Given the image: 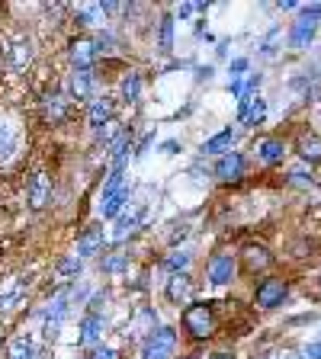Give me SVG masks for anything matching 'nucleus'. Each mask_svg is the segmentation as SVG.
I'll use <instances>...</instances> for the list:
<instances>
[{"label": "nucleus", "mask_w": 321, "mask_h": 359, "mask_svg": "<svg viewBox=\"0 0 321 359\" xmlns=\"http://www.w3.org/2000/svg\"><path fill=\"white\" fill-rule=\"evenodd\" d=\"M161 151H164V154H177V151H180V142H177V138H171V142L161 144Z\"/></svg>", "instance_id": "nucleus-39"}, {"label": "nucleus", "mask_w": 321, "mask_h": 359, "mask_svg": "<svg viewBox=\"0 0 321 359\" xmlns=\"http://www.w3.org/2000/svg\"><path fill=\"white\" fill-rule=\"evenodd\" d=\"M216 177L225 180V183H232V180H241V177H244V157H241L238 151L225 154L222 161L216 164Z\"/></svg>", "instance_id": "nucleus-10"}, {"label": "nucleus", "mask_w": 321, "mask_h": 359, "mask_svg": "<svg viewBox=\"0 0 321 359\" xmlns=\"http://www.w3.org/2000/svg\"><path fill=\"white\" fill-rule=\"evenodd\" d=\"M263 116H267V103H263L261 97H244L238 106V119L244 122V126H261Z\"/></svg>", "instance_id": "nucleus-11"}, {"label": "nucleus", "mask_w": 321, "mask_h": 359, "mask_svg": "<svg viewBox=\"0 0 321 359\" xmlns=\"http://www.w3.org/2000/svg\"><path fill=\"white\" fill-rule=\"evenodd\" d=\"M270 260H273V257H270L263 247H254V244L244 247V263H247V269H251V273H257V269H267Z\"/></svg>", "instance_id": "nucleus-24"}, {"label": "nucleus", "mask_w": 321, "mask_h": 359, "mask_svg": "<svg viewBox=\"0 0 321 359\" xmlns=\"http://www.w3.org/2000/svg\"><path fill=\"white\" fill-rule=\"evenodd\" d=\"M183 327H187L193 337L206 340V337L216 334V311H212L209 305L196 302V305H190L187 311H183Z\"/></svg>", "instance_id": "nucleus-1"}, {"label": "nucleus", "mask_w": 321, "mask_h": 359, "mask_svg": "<svg viewBox=\"0 0 321 359\" xmlns=\"http://www.w3.org/2000/svg\"><path fill=\"white\" fill-rule=\"evenodd\" d=\"M67 302H71V289H61L58 295H55V299L48 302V308H45V324H48V337L55 334L52 327H58L61 318L67 314Z\"/></svg>", "instance_id": "nucleus-9"}, {"label": "nucleus", "mask_w": 321, "mask_h": 359, "mask_svg": "<svg viewBox=\"0 0 321 359\" xmlns=\"http://www.w3.org/2000/svg\"><path fill=\"white\" fill-rule=\"evenodd\" d=\"M277 359H306V356H299V353H283V356H277Z\"/></svg>", "instance_id": "nucleus-42"}, {"label": "nucleus", "mask_w": 321, "mask_h": 359, "mask_svg": "<svg viewBox=\"0 0 321 359\" xmlns=\"http://www.w3.org/2000/svg\"><path fill=\"white\" fill-rule=\"evenodd\" d=\"M173 48V16H161V32H157V52H171Z\"/></svg>", "instance_id": "nucleus-27"}, {"label": "nucleus", "mask_w": 321, "mask_h": 359, "mask_svg": "<svg viewBox=\"0 0 321 359\" xmlns=\"http://www.w3.org/2000/svg\"><path fill=\"white\" fill-rule=\"evenodd\" d=\"M77 22H81V26H97V22H103V7H100V4L81 7L77 10Z\"/></svg>", "instance_id": "nucleus-30"}, {"label": "nucleus", "mask_w": 321, "mask_h": 359, "mask_svg": "<svg viewBox=\"0 0 321 359\" xmlns=\"http://www.w3.org/2000/svg\"><path fill=\"white\" fill-rule=\"evenodd\" d=\"M289 183H292V187H308V183H312V177H308L306 170H292L289 173Z\"/></svg>", "instance_id": "nucleus-35"}, {"label": "nucleus", "mask_w": 321, "mask_h": 359, "mask_svg": "<svg viewBox=\"0 0 321 359\" xmlns=\"http://www.w3.org/2000/svg\"><path fill=\"white\" fill-rule=\"evenodd\" d=\"M164 266L171 269L173 276H177V273H183V269L190 266V254H187V250H173V254L164 260Z\"/></svg>", "instance_id": "nucleus-32"}, {"label": "nucleus", "mask_w": 321, "mask_h": 359, "mask_svg": "<svg viewBox=\"0 0 321 359\" xmlns=\"http://www.w3.org/2000/svg\"><path fill=\"white\" fill-rule=\"evenodd\" d=\"M241 71H247V58L232 61V81H241Z\"/></svg>", "instance_id": "nucleus-37"}, {"label": "nucleus", "mask_w": 321, "mask_h": 359, "mask_svg": "<svg viewBox=\"0 0 321 359\" xmlns=\"http://www.w3.org/2000/svg\"><path fill=\"white\" fill-rule=\"evenodd\" d=\"M145 224V209H135V212H129V215H122L119 222H116V231H112V238L116 241H126L129 234H135L138 228Z\"/></svg>", "instance_id": "nucleus-16"}, {"label": "nucleus", "mask_w": 321, "mask_h": 359, "mask_svg": "<svg viewBox=\"0 0 321 359\" xmlns=\"http://www.w3.org/2000/svg\"><path fill=\"white\" fill-rule=\"evenodd\" d=\"M155 324H157V314H155V308H142L138 311V318H135V334H155Z\"/></svg>", "instance_id": "nucleus-29"}, {"label": "nucleus", "mask_w": 321, "mask_h": 359, "mask_svg": "<svg viewBox=\"0 0 321 359\" xmlns=\"http://www.w3.org/2000/svg\"><path fill=\"white\" fill-rule=\"evenodd\" d=\"M112 356H116V353H112V350H106V346H103V350H97V353H93V359H112Z\"/></svg>", "instance_id": "nucleus-41"}, {"label": "nucleus", "mask_w": 321, "mask_h": 359, "mask_svg": "<svg viewBox=\"0 0 321 359\" xmlns=\"http://www.w3.org/2000/svg\"><path fill=\"white\" fill-rule=\"evenodd\" d=\"M26 289H30V279L10 276L7 283L0 285V311H10V308L20 305V302L26 299Z\"/></svg>", "instance_id": "nucleus-3"}, {"label": "nucleus", "mask_w": 321, "mask_h": 359, "mask_svg": "<svg viewBox=\"0 0 321 359\" xmlns=\"http://www.w3.org/2000/svg\"><path fill=\"white\" fill-rule=\"evenodd\" d=\"M257 157H261L263 164H280L286 157L283 142H280V138H261V142H257Z\"/></svg>", "instance_id": "nucleus-18"}, {"label": "nucleus", "mask_w": 321, "mask_h": 359, "mask_svg": "<svg viewBox=\"0 0 321 359\" xmlns=\"http://www.w3.org/2000/svg\"><path fill=\"white\" fill-rule=\"evenodd\" d=\"M302 16H312V20H318V16H321V4H308V7H302Z\"/></svg>", "instance_id": "nucleus-38"}, {"label": "nucleus", "mask_w": 321, "mask_h": 359, "mask_svg": "<svg viewBox=\"0 0 321 359\" xmlns=\"http://www.w3.org/2000/svg\"><path fill=\"white\" fill-rule=\"evenodd\" d=\"M7 61L10 67H26L32 61V42L30 39H16L13 45L7 48Z\"/></svg>", "instance_id": "nucleus-20"}, {"label": "nucleus", "mask_w": 321, "mask_h": 359, "mask_svg": "<svg viewBox=\"0 0 321 359\" xmlns=\"http://www.w3.org/2000/svg\"><path fill=\"white\" fill-rule=\"evenodd\" d=\"M100 55L97 39H74L71 42V61H74V71H90L93 58Z\"/></svg>", "instance_id": "nucleus-5"}, {"label": "nucleus", "mask_w": 321, "mask_h": 359, "mask_svg": "<svg viewBox=\"0 0 321 359\" xmlns=\"http://www.w3.org/2000/svg\"><path fill=\"white\" fill-rule=\"evenodd\" d=\"M173 344H177V334L171 327H157L151 337H145L142 359H167L173 353Z\"/></svg>", "instance_id": "nucleus-2"}, {"label": "nucleus", "mask_w": 321, "mask_h": 359, "mask_svg": "<svg viewBox=\"0 0 321 359\" xmlns=\"http://www.w3.org/2000/svg\"><path fill=\"white\" fill-rule=\"evenodd\" d=\"M103 228H87V231L81 234V241H77V254L81 257H93L103 250Z\"/></svg>", "instance_id": "nucleus-17"}, {"label": "nucleus", "mask_w": 321, "mask_h": 359, "mask_svg": "<svg viewBox=\"0 0 321 359\" xmlns=\"http://www.w3.org/2000/svg\"><path fill=\"white\" fill-rule=\"evenodd\" d=\"M306 356H308V359H321V344H308Z\"/></svg>", "instance_id": "nucleus-40"}, {"label": "nucleus", "mask_w": 321, "mask_h": 359, "mask_svg": "<svg viewBox=\"0 0 321 359\" xmlns=\"http://www.w3.org/2000/svg\"><path fill=\"white\" fill-rule=\"evenodd\" d=\"M42 116H45L48 126H58V122L67 116V100L65 97H48L42 103Z\"/></svg>", "instance_id": "nucleus-22"}, {"label": "nucleus", "mask_w": 321, "mask_h": 359, "mask_svg": "<svg viewBox=\"0 0 321 359\" xmlns=\"http://www.w3.org/2000/svg\"><path fill=\"white\" fill-rule=\"evenodd\" d=\"M286 283L283 279H263L261 285H257V305L261 308H277V305H283V299H286Z\"/></svg>", "instance_id": "nucleus-6"}, {"label": "nucleus", "mask_w": 321, "mask_h": 359, "mask_svg": "<svg viewBox=\"0 0 321 359\" xmlns=\"http://www.w3.org/2000/svg\"><path fill=\"white\" fill-rule=\"evenodd\" d=\"M58 273L61 276H77V273H81V260H74V257H71V260H61Z\"/></svg>", "instance_id": "nucleus-34"}, {"label": "nucleus", "mask_w": 321, "mask_h": 359, "mask_svg": "<svg viewBox=\"0 0 321 359\" xmlns=\"http://www.w3.org/2000/svg\"><path fill=\"white\" fill-rule=\"evenodd\" d=\"M20 151V128L10 119H0V164H10Z\"/></svg>", "instance_id": "nucleus-4"}, {"label": "nucleus", "mask_w": 321, "mask_h": 359, "mask_svg": "<svg viewBox=\"0 0 321 359\" xmlns=\"http://www.w3.org/2000/svg\"><path fill=\"white\" fill-rule=\"evenodd\" d=\"M315 32H318V20L302 16V20L292 26V32H289V45L292 48H308V42L315 39Z\"/></svg>", "instance_id": "nucleus-12"}, {"label": "nucleus", "mask_w": 321, "mask_h": 359, "mask_svg": "<svg viewBox=\"0 0 321 359\" xmlns=\"http://www.w3.org/2000/svg\"><path fill=\"white\" fill-rule=\"evenodd\" d=\"M97 135H100V142H110L112 135H116V122H106V126H100Z\"/></svg>", "instance_id": "nucleus-36"}, {"label": "nucleus", "mask_w": 321, "mask_h": 359, "mask_svg": "<svg viewBox=\"0 0 321 359\" xmlns=\"http://www.w3.org/2000/svg\"><path fill=\"white\" fill-rule=\"evenodd\" d=\"M103 327H106L103 314H100V311H90L87 318L81 321V334H77V344H81V346L100 344V337H103Z\"/></svg>", "instance_id": "nucleus-8"}, {"label": "nucleus", "mask_w": 321, "mask_h": 359, "mask_svg": "<svg viewBox=\"0 0 321 359\" xmlns=\"http://www.w3.org/2000/svg\"><path fill=\"white\" fill-rule=\"evenodd\" d=\"M10 359H36V344L30 337H16L10 344Z\"/></svg>", "instance_id": "nucleus-28"}, {"label": "nucleus", "mask_w": 321, "mask_h": 359, "mask_svg": "<svg viewBox=\"0 0 321 359\" xmlns=\"http://www.w3.org/2000/svg\"><path fill=\"white\" fill-rule=\"evenodd\" d=\"M129 148H132V128H129V132H119V138L112 142V170H122V167H126Z\"/></svg>", "instance_id": "nucleus-23"}, {"label": "nucleus", "mask_w": 321, "mask_h": 359, "mask_svg": "<svg viewBox=\"0 0 321 359\" xmlns=\"http://www.w3.org/2000/svg\"><path fill=\"white\" fill-rule=\"evenodd\" d=\"M126 266H129V257H126V254H110V257H103V269H106V273H122Z\"/></svg>", "instance_id": "nucleus-33"}, {"label": "nucleus", "mask_w": 321, "mask_h": 359, "mask_svg": "<svg viewBox=\"0 0 321 359\" xmlns=\"http://www.w3.org/2000/svg\"><path fill=\"white\" fill-rule=\"evenodd\" d=\"M167 299L173 302V305H183V302L193 299V279L187 276V273H177V276H171V283H167Z\"/></svg>", "instance_id": "nucleus-13"}, {"label": "nucleus", "mask_w": 321, "mask_h": 359, "mask_svg": "<svg viewBox=\"0 0 321 359\" xmlns=\"http://www.w3.org/2000/svg\"><path fill=\"white\" fill-rule=\"evenodd\" d=\"M87 359H93V356H87Z\"/></svg>", "instance_id": "nucleus-44"}, {"label": "nucleus", "mask_w": 321, "mask_h": 359, "mask_svg": "<svg viewBox=\"0 0 321 359\" xmlns=\"http://www.w3.org/2000/svg\"><path fill=\"white\" fill-rule=\"evenodd\" d=\"M299 154L306 157L308 164H318L321 161V142L315 138V135H302L299 138Z\"/></svg>", "instance_id": "nucleus-26"}, {"label": "nucleus", "mask_w": 321, "mask_h": 359, "mask_svg": "<svg viewBox=\"0 0 321 359\" xmlns=\"http://www.w3.org/2000/svg\"><path fill=\"white\" fill-rule=\"evenodd\" d=\"M93 90H97V81H93L90 71H74L71 74V97L74 100H90Z\"/></svg>", "instance_id": "nucleus-15"}, {"label": "nucleus", "mask_w": 321, "mask_h": 359, "mask_svg": "<svg viewBox=\"0 0 321 359\" xmlns=\"http://www.w3.org/2000/svg\"><path fill=\"white\" fill-rule=\"evenodd\" d=\"M232 142H235V132H232V128H225V132L212 135L209 142L202 144V154H222L225 148H232Z\"/></svg>", "instance_id": "nucleus-25"}, {"label": "nucleus", "mask_w": 321, "mask_h": 359, "mask_svg": "<svg viewBox=\"0 0 321 359\" xmlns=\"http://www.w3.org/2000/svg\"><path fill=\"white\" fill-rule=\"evenodd\" d=\"M138 93H142V77L129 74L126 81H122V100H126V103H135V100H138Z\"/></svg>", "instance_id": "nucleus-31"}, {"label": "nucleus", "mask_w": 321, "mask_h": 359, "mask_svg": "<svg viewBox=\"0 0 321 359\" xmlns=\"http://www.w3.org/2000/svg\"><path fill=\"white\" fill-rule=\"evenodd\" d=\"M87 119H90V126H93V128H100V126H106V122H112V100H110V97L93 100V106H90V112H87Z\"/></svg>", "instance_id": "nucleus-21"}, {"label": "nucleus", "mask_w": 321, "mask_h": 359, "mask_svg": "<svg viewBox=\"0 0 321 359\" xmlns=\"http://www.w3.org/2000/svg\"><path fill=\"white\" fill-rule=\"evenodd\" d=\"M212 359H232V356H212Z\"/></svg>", "instance_id": "nucleus-43"}, {"label": "nucleus", "mask_w": 321, "mask_h": 359, "mask_svg": "<svg viewBox=\"0 0 321 359\" xmlns=\"http://www.w3.org/2000/svg\"><path fill=\"white\" fill-rule=\"evenodd\" d=\"M48 196H52V180L45 177V173H36L30 180V205L32 209H42L45 202H48Z\"/></svg>", "instance_id": "nucleus-14"}, {"label": "nucleus", "mask_w": 321, "mask_h": 359, "mask_svg": "<svg viewBox=\"0 0 321 359\" xmlns=\"http://www.w3.org/2000/svg\"><path fill=\"white\" fill-rule=\"evenodd\" d=\"M129 196H132V189H129V187H122V189H116L112 196H106V199L100 202V215H103V218H116L122 212V205L129 202Z\"/></svg>", "instance_id": "nucleus-19"}, {"label": "nucleus", "mask_w": 321, "mask_h": 359, "mask_svg": "<svg viewBox=\"0 0 321 359\" xmlns=\"http://www.w3.org/2000/svg\"><path fill=\"white\" fill-rule=\"evenodd\" d=\"M235 279V257L232 254H216L209 260V283L212 285H228Z\"/></svg>", "instance_id": "nucleus-7"}]
</instances>
